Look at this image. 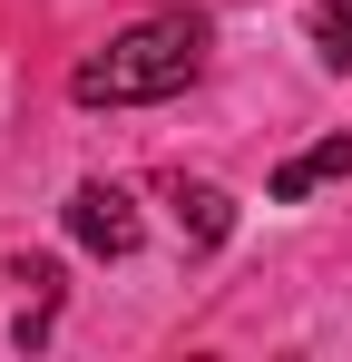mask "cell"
<instances>
[{
  "label": "cell",
  "instance_id": "1",
  "mask_svg": "<svg viewBox=\"0 0 352 362\" xmlns=\"http://www.w3.org/2000/svg\"><path fill=\"white\" fill-rule=\"evenodd\" d=\"M196 69H206V20L157 10V20L117 30L108 49H88V59L69 69V98H78V108H147V98L196 88Z\"/></svg>",
  "mask_w": 352,
  "mask_h": 362
},
{
  "label": "cell",
  "instance_id": "2",
  "mask_svg": "<svg viewBox=\"0 0 352 362\" xmlns=\"http://www.w3.org/2000/svg\"><path fill=\"white\" fill-rule=\"evenodd\" d=\"M69 235L88 245V255H137V196L108 186V177H88L69 196Z\"/></svg>",
  "mask_w": 352,
  "mask_h": 362
},
{
  "label": "cell",
  "instance_id": "3",
  "mask_svg": "<svg viewBox=\"0 0 352 362\" xmlns=\"http://www.w3.org/2000/svg\"><path fill=\"white\" fill-rule=\"evenodd\" d=\"M167 206H176V226H186V245H196V255H216V245L235 235V196H225V186H206V177H176Z\"/></svg>",
  "mask_w": 352,
  "mask_h": 362
},
{
  "label": "cell",
  "instance_id": "4",
  "mask_svg": "<svg viewBox=\"0 0 352 362\" xmlns=\"http://www.w3.org/2000/svg\"><path fill=\"white\" fill-rule=\"evenodd\" d=\"M333 177H352V137H313L303 157L274 167V206H303L313 186H333Z\"/></svg>",
  "mask_w": 352,
  "mask_h": 362
},
{
  "label": "cell",
  "instance_id": "5",
  "mask_svg": "<svg viewBox=\"0 0 352 362\" xmlns=\"http://www.w3.org/2000/svg\"><path fill=\"white\" fill-rule=\"evenodd\" d=\"M313 40L333 69H352V0H313Z\"/></svg>",
  "mask_w": 352,
  "mask_h": 362
}]
</instances>
